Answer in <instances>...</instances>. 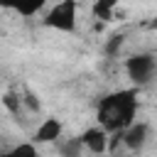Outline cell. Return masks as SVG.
<instances>
[{
    "label": "cell",
    "mask_w": 157,
    "mask_h": 157,
    "mask_svg": "<svg viewBox=\"0 0 157 157\" xmlns=\"http://www.w3.org/2000/svg\"><path fill=\"white\" fill-rule=\"evenodd\" d=\"M2 105L10 115H20L22 110V93H15V91H5L2 93Z\"/></svg>",
    "instance_id": "9"
},
{
    "label": "cell",
    "mask_w": 157,
    "mask_h": 157,
    "mask_svg": "<svg viewBox=\"0 0 157 157\" xmlns=\"http://www.w3.org/2000/svg\"><path fill=\"white\" fill-rule=\"evenodd\" d=\"M42 7H44V2H42V0H37V2H32V5H17L15 10H17L20 15H25V17H32V15H37Z\"/></svg>",
    "instance_id": "13"
},
{
    "label": "cell",
    "mask_w": 157,
    "mask_h": 157,
    "mask_svg": "<svg viewBox=\"0 0 157 157\" xmlns=\"http://www.w3.org/2000/svg\"><path fill=\"white\" fill-rule=\"evenodd\" d=\"M81 140H83V147H86L91 155H103V152H108L110 132H105L101 125H96V128L83 130V132H81Z\"/></svg>",
    "instance_id": "5"
},
{
    "label": "cell",
    "mask_w": 157,
    "mask_h": 157,
    "mask_svg": "<svg viewBox=\"0 0 157 157\" xmlns=\"http://www.w3.org/2000/svg\"><path fill=\"white\" fill-rule=\"evenodd\" d=\"M91 12H93L96 22H98V20H101L103 25H105V22H113V20H115V2H113V0H98V2H93Z\"/></svg>",
    "instance_id": "7"
},
{
    "label": "cell",
    "mask_w": 157,
    "mask_h": 157,
    "mask_svg": "<svg viewBox=\"0 0 157 157\" xmlns=\"http://www.w3.org/2000/svg\"><path fill=\"white\" fill-rule=\"evenodd\" d=\"M147 137H150V128H147V123H135V125H130L128 130H125V137H123V142H125V147L130 150V152H140L145 145H147Z\"/></svg>",
    "instance_id": "6"
},
{
    "label": "cell",
    "mask_w": 157,
    "mask_h": 157,
    "mask_svg": "<svg viewBox=\"0 0 157 157\" xmlns=\"http://www.w3.org/2000/svg\"><path fill=\"white\" fill-rule=\"evenodd\" d=\"M10 155H12V157H39V155H37V145H34V142H20L17 147H12V150H10Z\"/></svg>",
    "instance_id": "12"
},
{
    "label": "cell",
    "mask_w": 157,
    "mask_h": 157,
    "mask_svg": "<svg viewBox=\"0 0 157 157\" xmlns=\"http://www.w3.org/2000/svg\"><path fill=\"white\" fill-rule=\"evenodd\" d=\"M123 34H110L108 39H105V44H103V52H105V56H115L118 52H120V47H123Z\"/></svg>",
    "instance_id": "11"
},
{
    "label": "cell",
    "mask_w": 157,
    "mask_h": 157,
    "mask_svg": "<svg viewBox=\"0 0 157 157\" xmlns=\"http://www.w3.org/2000/svg\"><path fill=\"white\" fill-rule=\"evenodd\" d=\"M125 71H128V78L137 86L147 83L155 71H157V59L150 54V52H140V54H132L128 61H125Z\"/></svg>",
    "instance_id": "3"
},
{
    "label": "cell",
    "mask_w": 157,
    "mask_h": 157,
    "mask_svg": "<svg viewBox=\"0 0 157 157\" xmlns=\"http://www.w3.org/2000/svg\"><path fill=\"white\" fill-rule=\"evenodd\" d=\"M137 115V88H120L101 98L98 103V123L105 132H123L135 125Z\"/></svg>",
    "instance_id": "1"
},
{
    "label": "cell",
    "mask_w": 157,
    "mask_h": 157,
    "mask_svg": "<svg viewBox=\"0 0 157 157\" xmlns=\"http://www.w3.org/2000/svg\"><path fill=\"white\" fill-rule=\"evenodd\" d=\"M76 10H78L76 0H61L44 15L42 25L49 29H56V32H74L76 29Z\"/></svg>",
    "instance_id": "2"
},
{
    "label": "cell",
    "mask_w": 157,
    "mask_h": 157,
    "mask_svg": "<svg viewBox=\"0 0 157 157\" xmlns=\"http://www.w3.org/2000/svg\"><path fill=\"white\" fill-rule=\"evenodd\" d=\"M22 105H25L29 113H39V110H42V101H39L37 93H32L29 88H22Z\"/></svg>",
    "instance_id": "10"
},
{
    "label": "cell",
    "mask_w": 157,
    "mask_h": 157,
    "mask_svg": "<svg viewBox=\"0 0 157 157\" xmlns=\"http://www.w3.org/2000/svg\"><path fill=\"white\" fill-rule=\"evenodd\" d=\"M83 150L86 147H83L81 135L78 137H64V140H59V155L61 157H81Z\"/></svg>",
    "instance_id": "8"
},
{
    "label": "cell",
    "mask_w": 157,
    "mask_h": 157,
    "mask_svg": "<svg viewBox=\"0 0 157 157\" xmlns=\"http://www.w3.org/2000/svg\"><path fill=\"white\" fill-rule=\"evenodd\" d=\"M2 157H12V155H10V152H5V155H2Z\"/></svg>",
    "instance_id": "14"
},
{
    "label": "cell",
    "mask_w": 157,
    "mask_h": 157,
    "mask_svg": "<svg viewBox=\"0 0 157 157\" xmlns=\"http://www.w3.org/2000/svg\"><path fill=\"white\" fill-rule=\"evenodd\" d=\"M61 132H64V125H61L59 118H44L39 123V128L34 130L32 142L34 145H52V142H59Z\"/></svg>",
    "instance_id": "4"
}]
</instances>
